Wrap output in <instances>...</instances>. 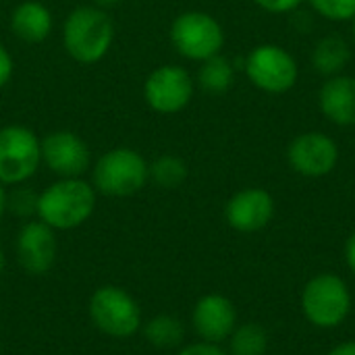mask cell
Returning <instances> with one entry per match:
<instances>
[{
    "instance_id": "22",
    "label": "cell",
    "mask_w": 355,
    "mask_h": 355,
    "mask_svg": "<svg viewBox=\"0 0 355 355\" xmlns=\"http://www.w3.org/2000/svg\"><path fill=\"white\" fill-rule=\"evenodd\" d=\"M37 191H33L31 187L23 185H15L12 191H8L6 196V212L19 216V218H33L37 214Z\"/></svg>"
},
{
    "instance_id": "27",
    "label": "cell",
    "mask_w": 355,
    "mask_h": 355,
    "mask_svg": "<svg viewBox=\"0 0 355 355\" xmlns=\"http://www.w3.org/2000/svg\"><path fill=\"white\" fill-rule=\"evenodd\" d=\"M345 258H347V264L349 268L355 272V233L347 239V245H345Z\"/></svg>"
},
{
    "instance_id": "5",
    "label": "cell",
    "mask_w": 355,
    "mask_h": 355,
    "mask_svg": "<svg viewBox=\"0 0 355 355\" xmlns=\"http://www.w3.org/2000/svg\"><path fill=\"white\" fill-rule=\"evenodd\" d=\"M171 44L187 60H208L223 52L225 29L216 17L206 10L179 12L171 23Z\"/></svg>"
},
{
    "instance_id": "1",
    "label": "cell",
    "mask_w": 355,
    "mask_h": 355,
    "mask_svg": "<svg viewBox=\"0 0 355 355\" xmlns=\"http://www.w3.org/2000/svg\"><path fill=\"white\" fill-rule=\"evenodd\" d=\"M116 37V25L108 10L81 4L62 23V48L79 64H96L106 58Z\"/></svg>"
},
{
    "instance_id": "15",
    "label": "cell",
    "mask_w": 355,
    "mask_h": 355,
    "mask_svg": "<svg viewBox=\"0 0 355 355\" xmlns=\"http://www.w3.org/2000/svg\"><path fill=\"white\" fill-rule=\"evenodd\" d=\"M320 112L339 127H355V77H329L318 92Z\"/></svg>"
},
{
    "instance_id": "3",
    "label": "cell",
    "mask_w": 355,
    "mask_h": 355,
    "mask_svg": "<svg viewBox=\"0 0 355 355\" xmlns=\"http://www.w3.org/2000/svg\"><path fill=\"white\" fill-rule=\"evenodd\" d=\"M150 181V162L133 148L119 146L106 150L92 164V185L98 196L131 198Z\"/></svg>"
},
{
    "instance_id": "12",
    "label": "cell",
    "mask_w": 355,
    "mask_h": 355,
    "mask_svg": "<svg viewBox=\"0 0 355 355\" xmlns=\"http://www.w3.org/2000/svg\"><path fill=\"white\" fill-rule=\"evenodd\" d=\"M15 252L21 268L27 275L42 277L56 262V254H58L56 231L50 229L40 218H29L25 220V225L19 229L15 237Z\"/></svg>"
},
{
    "instance_id": "13",
    "label": "cell",
    "mask_w": 355,
    "mask_h": 355,
    "mask_svg": "<svg viewBox=\"0 0 355 355\" xmlns=\"http://www.w3.org/2000/svg\"><path fill=\"white\" fill-rule=\"evenodd\" d=\"M275 214V200L262 187H248L237 191L225 206V218L231 229L239 233L262 231Z\"/></svg>"
},
{
    "instance_id": "32",
    "label": "cell",
    "mask_w": 355,
    "mask_h": 355,
    "mask_svg": "<svg viewBox=\"0 0 355 355\" xmlns=\"http://www.w3.org/2000/svg\"><path fill=\"white\" fill-rule=\"evenodd\" d=\"M352 25H354V42H355V19L352 21Z\"/></svg>"
},
{
    "instance_id": "21",
    "label": "cell",
    "mask_w": 355,
    "mask_h": 355,
    "mask_svg": "<svg viewBox=\"0 0 355 355\" xmlns=\"http://www.w3.org/2000/svg\"><path fill=\"white\" fill-rule=\"evenodd\" d=\"M266 347H268L266 331L254 322L235 327V331L229 337L231 355H264Z\"/></svg>"
},
{
    "instance_id": "30",
    "label": "cell",
    "mask_w": 355,
    "mask_h": 355,
    "mask_svg": "<svg viewBox=\"0 0 355 355\" xmlns=\"http://www.w3.org/2000/svg\"><path fill=\"white\" fill-rule=\"evenodd\" d=\"M6 196H8L6 185H2V183H0V218L6 214Z\"/></svg>"
},
{
    "instance_id": "16",
    "label": "cell",
    "mask_w": 355,
    "mask_h": 355,
    "mask_svg": "<svg viewBox=\"0 0 355 355\" xmlns=\"http://www.w3.org/2000/svg\"><path fill=\"white\" fill-rule=\"evenodd\" d=\"M8 27L15 37L25 44H42L50 37L54 27L52 10L40 0H23L19 2L10 17Z\"/></svg>"
},
{
    "instance_id": "24",
    "label": "cell",
    "mask_w": 355,
    "mask_h": 355,
    "mask_svg": "<svg viewBox=\"0 0 355 355\" xmlns=\"http://www.w3.org/2000/svg\"><path fill=\"white\" fill-rule=\"evenodd\" d=\"M262 10L266 12H272V15H287V12H293L297 10L304 0H254Z\"/></svg>"
},
{
    "instance_id": "11",
    "label": "cell",
    "mask_w": 355,
    "mask_h": 355,
    "mask_svg": "<svg viewBox=\"0 0 355 355\" xmlns=\"http://www.w3.org/2000/svg\"><path fill=\"white\" fill-rule=\"evenodd\" d=\"M287 160L297 175L318 179L335 171L339 162V146L333 137L320 131L300 133L287 148Z\"/></svg>"
},
{
    "instance_id": "7",
    "label": "cell",
    "mask_w": 355,
    "mask_h": 355,
    "mask_svg": "<svg viewBox=\"0 0 355 355\" xmlns=\"http://www.w3.org/2000/svg\"><path fill=\"white\" fill-rule=\"evenodd\" d=\"M243 69L254 87L275 96L293 89L300 77L295 56L279 44H260L252 48Z\"/></svg>"
},
{
    "instance_id": "9",
    "label": "cell",
    "mask_w": 355,
    "mask_h": 355,
    "mask_svg": "<svg viewBox=\"0 0 355 355\" xmlns=\"http://www.w3.org/2000/svg\"><path fill=\"white\" fill-rule=\"evenodd\" d=\"M196 81L179 64H160L144 81V100L158 114H177L193 98Z\"/></svg>"
},
{
    "instance_id": "18",
    "label": "cell",
    "mask_w": 355,
    "mask_h": 355,
    "mask_svg": "<svg viewBox=\"0 0 355 355\" xmlns=\"http://www.w3.org/2000/svg\"><path fill=\"white\" fill-rule=\"evenodd\" d=\"M233 83H235V67L227 56L216 54V56L200 62L198 85L204 92H208L212 96H220V94L229 92L233 87Z\"/></svg>"
},
{
    "instance_id": "6",
    "label": "cell",
    "mask_w": 355,
    "mask_h": 355,
    "mask_svg": "<svg viewBox=\"0 0 355 355\" xmlns=\"http://www.w3.org/2000/svg\"><path fill=\"white\" fill-rule=\"evenodd\" d=\"M42 166V144L25 125L0 127V183L6 187L27 183Z\"/></svg>"
},
{
    "instance_id": "10",
    "label": "cell",
    "mask_w": 355,
    "mask_h": 355,
    "mask_svg": "<svg viewBox=\"0 0 355 355\" xmlns=\"http://www.w3.org/2000/svg\"><path fill=\"white\" fill-rule=\"evenodd\" d=\"M42 164L58 179L83 177L92 166V152L87 141L69 129L50 131L40 139Z\"/></svg>"
},
{
    "instance_id": "31",
    "label": "cell",
    "mask_w": 355,
    "mask_h": 355,
    "mask_svg": "<svg viewBox=\"0 0 355 355\" xmlns=\"http://www.w3.org/2000/svg\"><path fill=\"white\" fill-rule=\"evenodd\" d=\"M4 266H6V258H4V254H2V250H0V272L4 270Z\"/></svg>"
},
{
    "instance_id": "28",
    "label": "cell",
    "mask_w": 355,
    "mask_h": 355,
    "mask_svg": "<svg viewBox=\"0 0 355 355\" xmlns=\"http://www.w3.org/2000/svg\"><path fill=\"white\" fill-rule=\"evenodd\" d=\"M329 355H355V341H347V343L335 347Z\"/></svg>"
},
{
    "instance_id": "20",
    "label": "cell",
    "mask_w": 355,
    "mask_h": 355,
    "mask_svg": "<svg viewBox=\"0 0 355 355\" xmlns=\"http://www.w3.org/2000/svg\"><path fill=\"white\" fill-rule=\"evenodd\" d=\"M189 168L181 156L162 154L150 162V181L162 189H177L187 181Z\"/></svg>"
},
{
    "instance_id": "23",
    "label": "cell",
    "mask_w": 355,
    "mask_h": 355,
    "mask_svg": "<svg viewBox=\"0 0 355 355\" xmlns=\"http://www.w3.org/2000/svg\"><path fill=\"white\" fill-rule=\"evenodd\" d=\"M310 6L329 21H354L355 0H308Z\"/></svg>"
},
{
    "instance_id": "29",
    "label": "cell",
    "mask_w": 355,
    "mask_h": 355,
    "mask_svg": "<svg viewBox=\"0 0 355 355\" xmlns=\"http://www.w3.org/2000/svg\"><path fill=\"white\" fill-rule=\"evenodd\" d=\"M123 0H92V4L94 6H100V8H104V10H108V8H112V6H116V4H121Z\"/></svg>"
},
{
    "instance_id": "14",
    "label": "cell",
    "mask_w": 355,
    "mask_h": 355,
    "mask_svg": "<svg viewBox=\"0 0 355 355\" xmlns=\"http://www.w3.org/2000/svg\"><path fill=\"white\" fill-rule=\"evenodd\" d=\"M193 331L202 341L220 343L231 337L237 327V312L231 300L218 293H210L198 300L191 314Z\"/></svg>"
},
{
    "instance_id": "25",
    "label": "cell",
    "mask_w": 355,
    "mask_h": 355,
    "mask_svg": "<svg viewBox=\"0 0 355 355\" xmlns=\"http://www.w3.org/2000/svg\"><path fill=\"white\" fill-rule=\"evenodd\" d=\"M12 73H15L12 54L8 52V48L4 44H0V89L8 85V81L12 79Z\"/></svg>"
},
{
    "instance_id": "17",
    "label": "cell",
    "mask_w": 355,
    "mask_h": 355,
    "mask_svg": "<svg viewBox=\"0 0 355 355\" xmlns=\"http://www.w3.org/2000/svg\"><path fill=\"white\" fill-rule=\"evenodd\" d=\"M352 60V46L339 35H327L318 40L312 50V67L322 77L341 75Z\"/></svg>"
},
{
    "instance_id": "26",
    "label": "cell",
    "mask_w": 355,
    "mask_h": 355,
    "mask_svg": "<svg viewBox=\"0 0 355 355\" xmlns=\"http://www.w3.org/2000/svg\"><path fill=\"white\" fill-rule=\"evenodd\" d=\"M177 355H227L218 343H208V341H200V343H191L187 347H183Z\"/></svg>"
},
{
    "instance_id": "8",
    "label": "cell",
    "mask_w": 355,
    "mask_h": 355,
    "mask_svg": "<svg viewBox=\"0 0 355 355\" xmlns=\"http://www.w3.org/2000/svg\"><path fill=\"white\" fill-rule=\"evenodd\" d=\"M352 308V295L345 281L337 275L314 277L302 293V310L306 318L318 329L339 327Z\"/></svg>"
},
{
    "instance_id": "19",
    "label": "cell",
    "mask_w": 355,
    "mask_h": 355,
    "mask_svg": "<svg viewBox=\"0 0 355 355\" xmlns=\"http://www.w3.org/2000/svg\"><path fill=\"white\" fill-rule=\"evenodd\" d=\"M141 333L150 345L158 349H173L181 345L185 337V327L173 314H158L141 324Z\"/></svg>"
},
{
    "instance_id": "2",
    "label": "cell",
    "mask_w": 355,
    "mask_h": 355,
    "mask_svg": "<svg viewBox=\"0 0 355 355\" xmlns=\"http://www.w3.org/2000/svg\"><path fill=\"white\" fill-rule=\"evenodd\" d=\"M98 204V191L83 177L56 179L37 196V218L54 231H73L85 225Z\"/></svg>"
},
{
    "instance_id": "4",
    "label": "cell",
    "mask_w": 355,
    "mask_h": 355,
    "mask_svg": "<svg viewBox=\"0 0 355 355\" xmlns=\"http://www.w3.org/2000/svg\"><path fill=\"white\" fill-rule=\"evenodd\" d=\"M92 324L112 339H129L141 331V308L137 300L123 287L102 285L87 304Z\"/></svg>"
}]
</instances>
